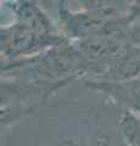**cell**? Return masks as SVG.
I'll list each match as a JSON object with an SVG mask.
<instances>
[{"instance_id": "6da1fadb", "label": "cell", "mask_w": 140, "mask_h": 146, "mask_svg": "<svg viewBox=\"0 0 140 146\" xmlns=\"http://www.w3.org/2000/svg\"><path fill=\"white\" fill-rule=\"evenodd\" d=\"M0 51L1 61L39 54L68 38L56 20L32 0H3Z\"/></svg>"}, {"instance_id": "7a4b0ae2", "label": "cell", "mask_w": 140, "mask_h": 146, "mask_svg": "<svg viewBox=\"0 0 140 146\" xmlns=\"http://www.w3.org/2000/svg\"><path fill=\"white\" fill-rule=\"evenodd\" d=\"M87 61L72 40L28 57L1 61V78L66 86L87 76Z\"/></svg>"}, {"instance_id": "3957f363", "label": "cell", "mask_w": 140, "mask_h": 146, "mask_svg": "<svg viewBox=\"0 0 140 146\" xmlns=\"http://www.w3.org/2000/svg\"><path fill=\"white\" fill-rule=\"evenodd\" d=\"M57 84L1 78V131L35 112L60 89Z\"/></svg>"}, {"instance_id": "277c9868", "label": "cell", "mask_w": 140, "mask_h": 146, "mask_svg": "<svg viewBox=\"0 0 140 146\" xmlns=\"http://www.w3.org/2000/svg\"><path fill=\"white\" fill-rule=\"evenodd\" d=\"M132 13L129 15H107L95 11L60 10L57 25L70 40L121 36L127 29Z\"/></svg>"}, {"instance_id": "5b68a950", "label": "cell", "mask_w": 140, "mask_h": 146, "mask_svg": "<svg viewBox=\"0 0 140 146\" xmlns=\"http://www.w3.org/2000/svg\"><path fill=\"white\" fill-rule=\"evenodd\" d=\"M80 80L89 90L105 95L118 110L140 112V77L125 80L93 78H83Z\"/></svg>"}, {"instance_id": "8992f818", "label": "cell", "mask_w": 140, "mask_h": 146, "mask_svg": "<svg viewBox=\"0 0 140 146\" xmlns=\"http://www.w3.org/2000/svg\"><path fill=\"white\" fill-rule=\"evenodd\" d=\"M122 38H124L134 45H140V16L132 17V21L122 35Z\"/></svg>"}, {"instance_id": "52a82bcc", "label": "cell", "mask_w": 140, "mask_h": 146, "mask_svg": "<svg viewBox=\"0 0 140 146\" xmlns=\"http://www.w3.org/2000/svg\"><path fill=\"white\" fill-rule=\"evenodd\" d=\"M32 1L37 3L38 5H40L46 12H49L50 15L55 18L57 22L58 17V0H32Z\"/></svg>"}, {"instance_id": "ba28073f", "label": "cell", "mask_w": 140, "mask_h": 146, "mask_svg": "<svg viewBox=\"0 0 140 146\" xmlns=\"http://www.w3.org/2000/svg\"><path fill=\"white\" fill-rule=\"evenodd\" d=\"M140 16V0H133L132 4V17Z\"/></svg>"}, {"instance_id": "9c48e42d", "label": "cell", "mask_w": 140, "mask_h": 146, "mask_svg": "<svg viewBox=\"0 0 140 146\" xmlns=\"http://www.w3.org/2000/svg\"><path fill=\"white\" fill-rule=\"evenodd\" d=\"M135 113H138V116H139V118H140V112H135Z\"/></svg>"}, {"instance_id": "30bf717a", "label": "cell", "mask_w": 140, "mask_h": 146, "mask_svg": "<svg viewBox=\"0 0 140 146\" xmlns=\"http://www.w3.org/2000/svg\"><path fill=\"white\" fill-rule=\"evenodd\" d=\"M138 17H139V16H138Z\"/></svg>"}]
</instances>
